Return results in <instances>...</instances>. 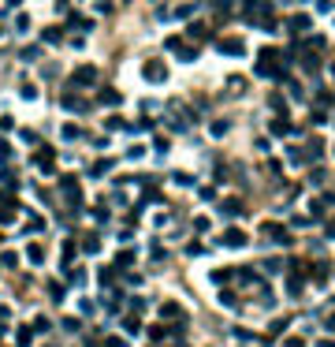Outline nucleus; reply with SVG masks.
<instances>
[{
    "mask_svg": "<svg viewBox=\"0 0 335 347\" xmlns=\"http://www.w3.org/2000/svg\"><path fill=\"white\" fill-rule=\"evenodd\" d=\"M26 258H30V265H41L45 262V250L37 243H30V246H26Z\"/></svg>",
    "mask_w": 335,
    "mask_h": 347,
    "instance_id": "obj_11",
    "label": "nucleus"
},
{
    "mask_svg": "<svg viewBox=\"0 0 335 347\" xmlns=\"http://www.w3.org/2000/svg\"><path fill=\"white\" fill-rule=\"evenodd\" d=\"M71 284H78V288H82V284H86V272H82V269H71Z\"/></svg>",
    "mask_w": 335,
    "mask_h": 347,
    "instance_id": "obj_28",
    "label": "nucleus"
},
{
    "mask_svg": "<svg viewBox=\"0 0 335 347\" xmlns=\"http://www.w3.org/2000/svg\"><path fill=\"white\" fill-rule=\"evenodd\" d=\"M190 38H198V41H201V38H209V26H205V23H194L190 26Z\"/></svg>",
    "mask_w": 335,
    "mask_h": 347,
    "instance_id": "obj_16",
    "label": "nucleus"
},
{
    "mask_svg": "<svg viewBox=\"0 0 335 347\" xmlns=\"http://www.w3.org/2000/svg\"><path fill=\"white\" fill-rule=\"evenodd\" d=\"M160 317H164V321H183V306L179 303H164L160 306Z\"/></svg>",
    "mask_w": 335,
    "mask_h": 347,
    "instance_id": "obj_8",
    "label": "nucleus"
},
{
    "mask_svg": "<svg viewBox=\"0 0 335 347\" xmlns=\"http://www.w3.org/2000/svg\"><path fill=\"white\" fill-rule=\"evenodd\" d=\"M82 250H86V254H97V250H100V239L97 235H82Z\"/></svg>",
    "mask_w": 335,
    "mask_h": 347,
    "instance_id": "obj_13",
    "label": "nucleus"
},
{
    "mask_svg": "<svg viewBox=\"0 0 335 347\" xmlns=\"http://www.w3.org/2000/svg\"><path fill=\"white\" fill-rule=\"evenodd\" d=\"M75 86H93L97 82V68L93 64H82V68H75V78H71Z\"/></svg>",
    "mask_w": 335,
    "mask_h": 347,
    "instance_id": "obj_4",
    "label": "nucleus"
},
{
    "mask_svg": "<svg viewBox=\"0 0 335 347\" xmlns=\"http://www.w3.org/2000/svg\"><path fill=\"white\" fill-rule=\"evenodd\" d=\"M123 329H127V332H142V321H138V317H134V313H131V317H127V321H123Z\"/></svg>",
    "mask_w": 335,
    "mask_h": 347,
    "instance_id": "obj_23",
    "label": "nucleus"
},
{
    "mask_svg": "<svg viewBox=\"0 0 335 347\" xmlns=\"http://www.w3.org/2000/svg\"><path fill=\"white\" fill-rule=\"evenodd\" d=\"M320 153H324V142H320V138H313L309 150H305V157H320Z\"/></svg>",
    "mask_w": 335,
    "mask_h": 347,
    "instance_id": "obj_20",
    "label": "nucleus"
},
{
    "mask_svg": "<svg viewBox=\"0 0 335 347\" xmlns=\"http://www.w3.org/2000/svg\"><path fill=\"white\" fill-rule=\"evenodd\" d=\"M283 347H305V344H302V340H298V336H291V340H287V344H283Z\"/></svg>",
    "mask_w": 335,
    "mask_h": 347,
    "instance_id": "obj_31",
    "label": "nucleus"
},
{
    "mask_svg": "<svg viewBox=\"0 0 335 347\" xmlns=\"http://www.w3.org/2000/svg\"><path fill=\"white\" fill-rule=\"evenodd\" d=\"M71 258H75V243H71V239H67V243H64V262L71 265Z\"/></svg>",
    "mask_w": 335,
    "mask_h": 347,
    "instance_id": "obj_26",
    "label": "nucleus"
},
{
    "mask_svg": "<svg viewBox=\"0 0 335 347\" xmlns=\"http://www.w3.org/2000/svg\"><path fill=\"white\" fill-rule=\"evenodd\" d=\"M220 213L224 217H238L242 213V202H220Z\"/></svg>",
    "mask_w": 335,
    "mask_h": 347,
    "instance_id": "obj_12",
    "label": "nucleus"
},
{
    "mask_svg": "<svg viewBox=\"0 0 335 347\" xmlns=\"http://www.w3.org/2000/svg\"><path fill=\"white\" fill-rule=\"evenodd\" d=\"M287 30H291V34H305V30H309V15H291L287 19Z\"/></svg>",
    "mask_w": 335,
    "mask_h": 347,
    "instance_id": "obj_9",
    "label": "nucleus"
},
{
    "mask_svg": "<svg viewBox=\"0 0 335 347\" xmlns=\"http://www.w3.org/2000/svg\"><path fill=\"white\" fill-rule=\"evenodd\" d=\"M328 235H332V239H335V220H332V224H328Z\"/></svg>",
    "mask_w": 335,
    "mask_h": 347,
    "instance_id": "obj_35",
    "label": "nucleus"
},
{
    "mask_svg": "<svg viewBox=\"0 0 335 347\" xmlns=\"http://www.w3.org/2000/svg\"><path fill=\"white\" fill-rule=\"evenodd\" d=\"M64 138H67V142H75V138H82V131H78L75 123H67V127H64Z\"/></svg>",
    "mask_w": 335,
    "mask_h": 347,
    "instance_id": "obj_22",
    "label": "nucleus"
},
{
    "mask_svg": "<svg viewBox=\"0 0 335 347\" xmlns=\"http://www.w3.org/2000/svg\"><path fill=\"white\" fill-rule=\"evenodd\" d=\"M324 329H328V332H335V313H332V317L324 321Z\"/></svg>",
    "mask_w": 335,
    "mask_h": 347,
    "instance_id": "obj_32",
    "label": "nucleus"
},
{
    "mask_svg": "<svg viewBox=\"0 0 335 347\" xmlns=\"http://www.w3.org/2000/svg\"><path fill=\"white\" fill-rule=\"evenodd\" d=\"M328 262H317V265H309V276H313V284H317V288H324V280H328Z\"/></svg>",
    "mask_w": 335,
    "mask_h": 347,
    "instance_id": "obj_7",
    "label": "nucleus"
},
{
    "mask_svg": "<svg viewBox=\"0 0 335 347\" xmlns=\"http://www.w3.org/2000/svg\"><path fill=\"white\" fill-rule=\"evenodd\" d=\"M283 56H279V49H261L257 52V75L261 78H283Z\"/></svg>",
    "mask_w": 335,
    "mask_h": 347,
    "instance_id": "obj_1",
    "label": "nucleus"
},
{
    "mask_svg": "<svg viewBox=\"0 0 335 347\" xmlns=\"http://www.w3.org/2000/svg\"><path fill=\"white\" fill-rule=\"evenodd\" d=\"M175 52H179V60H183V64H190V60H194V56H198V52H194V49H186V45H179V49H175Z\"/></svg>",
    "mask_w": 335,
    "mask_h": 347,
    "instance_id": "obj_24",
    "label": "nucleus"
},
{
    "mask_svg": "<svg viewBox=\"0 0 335 347\" xmlns=\"http://www.w3.org/2000/svg\"><path fill=\"white\" fill-rule=\"evenodd\" d=\"M216 49L224 52V56H242V52H246V45H242V38H220V41H216Z\"/></svg>",
    "mask_w": 335,
    "mask_h": 347,
    "instance_id": "obj_3",
    "label": "nucleus"
},
{
    "mask_svg": "<svg viewBox=\"0 0 335 347\" xmlns=\"http://www.w3.org/2000/svg\"><path fill=\"white\" fill-rule=\"evenodd\" d=\"M317 347H335V340H320V344Z\"/></svg>",
    "mask_w": 335,
    "mask_h": 347,
    "instance_id": "obj_34",
    "label": "nucleus"
},
{
    "mask_svg": "<svg viewBox=\"0 0 335 347\" xmlns=\"http://www.w3.org/2000/svg\"><path fill=\"white\" fill-rule=\"evenodd\" d=\"M41 38H45V41H52V45H56V41H60V38H64V30H60V26H49V30H45V34H41Z\"/></svg>",
    "mask_w": 335,
    "mask_h": 347,
    "instance_id": "obj_17",
    "label": "nucleus"
},
{
    "mask_svg": "<svg viewBox=\"0 0 335 347\" xmlns=\"http://www.w3.org/2000/svg\"><path fill=\"white\" fill-rule=\"evenodd\" d=\"M8 153H11V146H8V142H0V157H8Z\"/></svg>",
    "mask_w": 335,
    "mask_h": 347,
    "instance_id": "obj_33",
    "label": "nucleus"
},
{
    "mask_svg": "<svg viewBox=\"0 0 335 347\" xmlns=\"http://www.w3.org/2000/svg\"><path fill=\"white\" fill-rule=\"evenodd\" d=\"M64 109H67V112H78V116H82V112H90V105L78 101L75 93H64Z\"/></svg>",
    "mask_w": 335,
    "mask_h": 347,
    "instance_id": "obj_10",
    "label": "nucleus"
},
{
    "mask_svg": "<svg viewBox=\"0 0 335 347\" xmlns=\"http://www.w3.org/2000/svg\"><path fill=\"white\" fill-rule=\"evenodd\" d=\"M97 276H100V284H104V288H108V284H112V276H116V272H112V269H100Z\"/></svg>",
    "mask_w": 335,
    "mask_h": 347,
    "instance_id": "obj_29",
    "label": "nucleus"
},
{
    "mask_svg": "<svg viewBox=\"0 0 335 347\" xmlns=\"http://www.w3.org/2000/svg\"><path fill=\"white\" fill-rule=\"evenodd\" d=\"M19 97H26V101H34V97H37V86H34V82H23V86H19Z\"/></svg>",
    "mask_w": 335,
    "mask_h": 347,
    "instance_id": "obj_15",
    "label": "nucleus"
},
{
    "mask_svg": "<svg viewBox=\"0 0 335 347\" xmlns=\"http://www.w3.org/2000/svg\"><path fill=\"white\" fill-rule=\"evenodd\" d=\"M52 161H56V153H52V150H37V153H34V164H37L41 172H52Z\"/></svg>",
    "mask_w": 335,
    "mask_h": 347,
    "instance_id": "obj_6",
    "label": "nucleus"
},
{
    "mask_svg": "<svg viewBox=\"0 0 335 347\" xmlns=\"http://www.w3.org/2000/svg\"><path fill=\"white\" fill-rule=\"evenodd\" d=\"M100 105H119V93L116 90H100Z\"/></svg>",
    "mask_w": 335,
    "mask_h": 347,
    "instance_id": "obj_18",
    "label": "nucleus"
},
{
    "mask_svg": "<svg viewBox=\"0 0 335 347\" xmlns=\"http://www.w3.org/2000/svg\"><path fill=\"white\" fill-rule=\"evenodd\" d=\"M49 299L52 303H64V284H49Z\"/></svg>",
    "mask_w": 335,
    "mask_h": 347,
    "instance_id": "obj_19",
    "label": "nucleus"
},
{
    "mask_svg": "<svg viewBox=\"0 0 335 347\" xmlns=\"http://www.w3.org/2000/svg\"><path fill=\"white\" fill-rule=\"evenodd\" d=\"M220 243H224V246H231V250H238V246H246L250 239H246V231H238V228H227Z\"/></svg>",
    "mask_w": 335,
    "mask_h": 347,
    "instance_id": "obj_5",
    "label": "nucleus"
},
{
    "mask_svg": "<svg viewBox=\"0 0 335 347\" xmlns=\"http://www.w3.org/2000/svg\"><path fill=\"white\" fill-rule=\"evenodd\" d=\"M212 135H216V138L227 135V119H216V123H212Z\"/></svg>",
    "mask_w": 335,
    "mask_h": 347,
    "instance_id": "obj_27",
    "label": "nucleus"
},
{
    "mask_svg": "<svg viewBox=\"0 0 335 347\" xmlns=\"http://www.w3.org/2000/svg\"><path fill=\"white\" fill-rule=\"evenodd\" d=\"M142 75H145V82H164V78H168L164 60H145V64H142Z\"/></svg>",
    "mask_w": 335,
    "mask_h": 347,
    "instance_id": "obj_2",
    "label": "nucleus"
},
{
    "mask_svg": "<svg viewBox=\"0 0 335 347\" xmlns=\"http://www.w3.org/2000/svg\"><path fill=\"white\" fill-rule=\"evenodd\" d=\"M104 347H127V340H119V336H108V340H104Z\"/></svg>",
    "mask_w": 335,
    "mask_h": 347,
    "instance_id": "obj_30",
    "label": "nucleus"
},
{
    "mask_svg": "<svg viewBox=\"0 0 335 347\" xmlns=\"http://www.w3.org/2000/svg\"><path fill=\"white\" fill-rule=\"evenodd\" d=\"M332 71H335V64H332Z\"/></svg>",
    "mask_w": 335,
    "mask_h": 347,
    "instance_id": "obj_36",
    "label": "nucleus"
},
{
    "mask_svg": "<svg viewBox=\"0 0 335 347\" xmlns=\"http://www.w3.org/2000/svg\"><path fill=\"white\" fill-rule=\"evenodd\" d=\"M30 336H34V329H19V336H15V344H19V347H26V344H30Z\"/></svg>",
    "mask_w": 335,
    "mask_h": 347,
    "instance_id": "obj_25",
    "label": "nucleus"
},
{
    "mask_svg": "<svg viewBox=\"0 0 335 347\" xmlns=\"http://www.w3.org/2000/svg\"><path fill=\"white\" fill-rule=\"evenodd\" d=\"M131 262H134V254H131V250H119V254H116V265H119V269H127Z\"/></svg>",
    "mask_w": 335,
    "mask_h": 347,
    "instance_id": "obj_21",
    "label": "nucleus"
},
{
    "mask_svg": "<svg viewBox=\"0 0 335 347\" xmlns=\"http://www.w3.org/2000/svg\"><path fill=\"white\" fill-rule=\"evenodd\" d=\"M291 119H276V123H272V135H279V138H283V135H291Z\"/></svg>",
    "mask_w": 335,
    "mask_h": 347,
    "instance_id": "obj_14",
    "label": "nucleus"
}]
</instances>
